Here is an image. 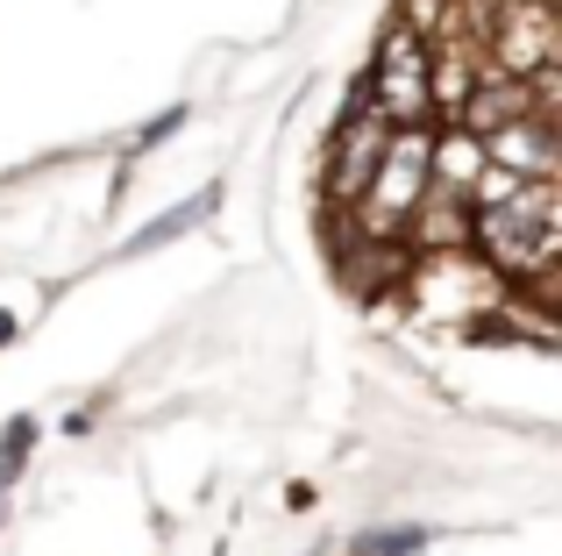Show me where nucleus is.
Listing matches in <instances>:
<instances>
[{
  "mask_svg": "<svg viewBox=\"0 0 562 556\" xmlns=\"http://www.w3.org/2000/svg\"><path fill=\"white\" fill-rule=\"evenodd\" d=\"M492 200H470L463 243H477V257L492 271H506L513 286H549L555 251H562V200L555 179H484Z\"/></svg>",
  "mask_w": 562,
  "mask_h": 556,
  "instance_id": "obj_1",
  "label": "nucleus"
},
{
  "mask_svg": "<svg viewBox=\"0 0 562 556\" xmlns=\"http://www.w3.org/2000/svg\"><path fill=\"white\" fill-rule=\"evenodd\" d=\"M221 208V186H200L192 200H179L171 214H157L150 229H136V236L122 243V257H150V251H165V243H179V236H192L200 229V214H214Z\"/></svg>",
  "mask_w": 562,
  "mask_h": 556,
  "instance_id": "obj_2",
  "label": "nucleus"
},
{
  "mask_svg": "<svg viewBox=\"0 0 562 556\" xmlns=\"http://www.w3.org/2000/svg\"><path fill=\"white\" fill-rule=\"evenodd\" d=\"M36 443H43V421L36 414H8V421H0V492H14V478L29 471Z\"/></svg>",
  "mask_w": 562,
  "mask_h": 556,
  "instance_id": "obj_3",
  "label": "nucleus"
},
{
  "mask_svg": "<svg viewBox=\"0 0 562 556\" xmlns=\"http://www.w3.org/2000/svg\"><path fill=\"white\" fill-rule=\"evenodd\" d=\"M441 529H427V521H384V529H363L357 543H349V556H420L427 543H435Z\"/></svg>",
  "mask_w": 562,
  "mask_h": 556,
  "instance_id": "obj_4",
  "label": "nucleus"
},
{
  "mask_svg": "<svg viewBox=\"0 0 562 556\" xmlns=\"http://www.w3.org/2000/svg\"><path fill=\"white\" fill-rule=\"evenodd\" d=\"M186 122H192V108H165V114H150V122H143L136 136H128V165H136V157H150L157 143H171Z\"/></svg>",
  "mask_w": 562,
  "mask_h": 556,
  "instance_id": "obj_5",
  "label": "nucleus"
},
{
  "mask_svg": "<svg viewBox=\"0 0 562 556\" xmlns=\"http://www.w3.org/2000/svg\"><path fill=\"white\" fill-rule=\"evenodd\" d=\"M314 500H321V492L306 486V478H292V486H285V507H292V514H314Z\"/></svg>",
  "mask_w": 562,
  "mask_h": 556,
  "instance_id": "obj_6",
  "label": "nucleus"
},
{
  "mask_svg": "<svg viewBox=\"0 0 562 556\" xmlns=\"http://www.w3.org/2000/svg\"><path fill=\"white\" fill-rule=\"evenodd\" d=\"M93 421H100V400L79 407V414H65V435H93Z\"/></svg>",
  "mask_w": 562,
  "mask_h": 556,
  "instance_id": "obj_7",
  "label": "nucleus"
},
{
  "mask_svg": "<svg viewBox=\"0 0 562 556\" xmlns=\"http://www.w3.org/2000/svg\"><path fill=\"white\" fill-rule=\"evenodd\" d=\"M14 335H22V314H14V307H0V349H8Z\"/></svg>",
  "mask_w": 562,
  "mask_h": 556,
  "instance_id": "obj_8",
  "label": "nucleus"
},
{
  "mask_svg": "<svg viewBox=\"0 0 562 556\" xmlns=\"http://www.w3.org/2000/svg\"><path fill=\"white\" fill-rule=\"evenodd\" d=\"M0 529H8V492H0Z\"/></svg>",
  "mask_w": 562,
  "mask_h": 556,
  "instance_id": "obj_9",
  "label": "nucleus"
}]
</instances>
